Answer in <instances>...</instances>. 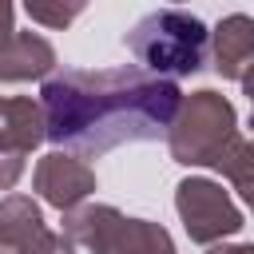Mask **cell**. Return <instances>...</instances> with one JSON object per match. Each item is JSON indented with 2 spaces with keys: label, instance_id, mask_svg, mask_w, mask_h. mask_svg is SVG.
<instances>
[{
  "label": "cell",
  "instance_id": "obj_12",
  "mask_svg": "<svg viewBox=\"0 0 254 254\" xmlns=\"http://www.w3.org/2000/svg\"><path fill=\"white\" fill-rule=\"evenodd\" d=\"M111 254H175V242H171L167 226H159L151 218H127Z\"/></svg>",
  "mask_w": 254,
  "mask_h": 254
},
{
  "label": "cell",
  "instance_id": "obj_14",
  "mask_svg": "<svg viewBox=\"0 0 254 254\" xmlns=\"http://www.w3.org/2000/svg\"><path fill=\"white\" fill-rule=\"evenodd\" d=\"M24 175V155H8L0 151V190H12Z\"/></svg>",
  "mask_w": 254,
  "mask_h": 254
},
{
  "label": "cell",
  "instance_id": "obj_4",
  "mask_svg": "<svg viewBox=\"0 0 254 254\" xmlns=\"http://www.w3.org/2000/svg\"><path fill=\"white\" fill-rule=\"evenodd\" d=\"M175 210H179L187 238L198 242V246H214V242H222V238H230L246 226L242 210L222 190V183L202 179V175H190L175 187Z\"/></svg>",
  "mask_w": 254,
  "mask_h": 254
},
{
  "label": "cell",
  "instance_id": "obj_5",
  "mask_svg": "<svg viewBox=\"0 0 254 254\" xmlns=\"http://www.w3.org/2000/svg\"><path fill=\"white\" fill-rule=\"evenodd\" d=\"M0 254H75L67 234H52L40 202L28 194L0 198Z\"/></svg>",
  "mask_w": 254,
  "mask_h": 254
},
{
  "label": "cell",
  "instance_id": "obj_17",
  "mask_svg": "<svg viewBox=\"0 0 254 254\" xmlns=\"http://www.w3.org/2000/svg\"><path fill=\"white\" fill-rule=\"evenodd\" d=\"M238 83H242V95H246V99L254 103V64H250V67L242 71V79H238Z\"/></svg>",
  "mask_w": 254,
  "mask_h": 254
},
{
  "label": "cell",
  "instance_id": "obj_6",
  "mask_svg": "<svg viewBox=\"0 0 254 254\" xmlns=\"http://www.w3.org/2000/svg\"><path fill=\"white\" fill-rule=\"evenodd\" d=\"M32 187L48 206L64 214L95 194V171L71 151H48L32 171Z\"/></svg>",
  "mask_w": 254,
  "mask_h": 254
},
{
  "label": "cell",
  "instance_id": "obj_7",
  "mask_svg": "<svg viewBox=\"0 0 254 254\" xmlns=\"http://www.w3.org/2000/svg\"><path fill=\"white\" fill-rule=\"evenodd\" d=\"M127 214L111 202H79L71 210H64V234L83 246L87 254H111L119 234H123Z\"/></svg>",
  "mask_w": 254,
  "mask_h": 254
},
{
  "label": "cell",
  "instance_id": "obj_8",
  "mask_svg": "<svg viewBox=\"0 0 254 254\" xmlns=\"http://www.w3.org/2000/svg\"><path fill=\"white\" fill-rule=\"evenodd\" d=\"M48 139L44 107L28 95H0V151L28 155Z\"/></svg>",
  "mask_w": 254,
  "mask_h": 254
},
{
  "label": "cell",
  "instance_id": "obj_2",
  "mask_svg": "<svg viewBox=\"0 0 254 254\" xmlns=\"http://www.w3.org/2000/svg\"><path fill=\"white\" fill-rule=\"evenodd\" d=\"M123 44L139 60L143 71L163 75V79H179V75H194L202 67L210 32L198 16L179 12V8H163V12L143 16L123 36Z\"/></svg>",
  "mask_w": 254,
  "mask_h": 254
},
{
  "label": "cell",
  "instance_id": "obj_1",
  "mask_svg": "<svg viewBox=\"0 0 254 254\" xmlns=\"http://www.w3.org/2000/svg\"><path fill=\"white\" fill-rule=\"evenodd\" d=\"M48 139L60 151L103 155L123 143H151L171 131L183 91L143 67H64L40 87Z\"/></svg>",
  "mask_w": 254,
  "mask_h": 254
},
{
  "label": "cell",
  "instance_id": "obj_18",
  "mask_svg": "<svg viewBox=\"0 0 254 254\" xmlns=\"http://www.w3.org/2000/svg\"><path fill=\"white\" fill-rule=\"evenodd\" d=\"M171 4H183V0H171Z\"/></svg>",
  "mask_w": 254,
  "mask_h": 254
},
{
  "label": "cell",
  "instance_id": "obj_13",
  "mask_svg": "<svg viewBox=\"0 0 254 254\" xmlns=\"http://www.w3.org/2000/svg\"><path fill=\"white\" fill-rule=\"evenodd\" d=\"M83 8L87 0H24L28 20H36L40 28H71Z\"/></svg>",
  "mask_w": 254,
  "mask_h": 254
},
{
  "label": "cell",
  "instance_id": "obj_11",
  "mask_svg": "<svg viewBox=\"0 0 254 254\" xmlns=\"http://www.w3.org/2000/svg\"><path fill=\"white\" fill-rule=\"evenodd\" d=\"M214 171H218V175L242 194V202H246L250 214H254V139L234 135L230 147L214 159Z\"/></svg>",
  "mask_w": 254,
  "mask_h": 254
},
{
  "label": "cell",
  "instance_id": "obj_15",
  "mask_svg": "<svg viewBox=\"0 0 254 254\" xmlns=\"http://www.w3.org/2000/svg\"><path fill=\"white\" fill-rule=\"evenodd\" d=\"M16 36V4L12 0H0V48Z\"/></svg>",
  "mask_w": 254,
  "mask_h": 254
},
{
  "label": "cell",
  "instance_id": "obj_3",
  "mask_svg": "<svg viewBox=\"0 0 254 254\" xmlns=\"http://www.w3.org/2000/svg\"><path fill=\"white\" fill-rule=\"evenodd\" d=\"M238 135V115L234 103L210 87L183 95V107L167 131L171 159L183 167H214V159L230 147Z\"/></svg>",
  "mask_w": 254,
  "mask_h": 254
},
{
  "label": "cell",
  "instance_id": "obj_10",
  "mask_svg": "<svg viewBox=\"0 0 254 254\" xmlns=\"http://www.w3.org/2000/svg\"><path fill=\"white\" fill-rule=\"evenodd\" d=\"M56 67V48L40 32H16L0 48V83H24V79H44Z\"/></svg>",
  "mask_w": 254,
  "mask_h": 254
},
{
  "label": "cell",
  "instance_id": "obj_9",
  "mask_svg": "<svg viewBox=\"0 0 254 254\" xmlns=\"http://www.w3.org/2000/svg\"><path fill=\"white\" fill-rule=\"evenodd\" d=\"M214 48V71L222 79H242V71L254 64V20L246 12L222 16L210 32Z\"/></svg>",
  "mask_w": 254,
  "mask_h": 254
},
{
  "label": "cell",
  "instance_id": "obj_16",
  "mask_svg": "<svg viewBox=\"0 0 254 254\" xmlns=\"http://www.w3.org/2000/svg\"><path fill=\"white\" fill-rule=\"evenodd\" d=\"M206 254H254V242H214Z\"/></svg>",
  "mask_w": 254,
  "mask_h": 254
}]
</instances>
